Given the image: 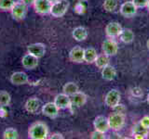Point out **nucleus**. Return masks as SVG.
<instances>
[{"label":"nucleus","instance_id":"nucleus-11","mask_svg":"<svg viewBox=\"0 0 149 139\" xmlns=\"http://www.w3.org/2000/svg\"><path fill=\"white\" fill-rule=\"evenodd\" d=\"M42 113L45 116L49 117L50 119H54L56 117H58L60 109L58 108L54 102H48L45 105L42 106Z\"/></svg>","mask_w":149,"mask_h":139},{"label":"nucleus","instance_id":"nucleus-21","mask_svg":"<svg viewBox=\"0 0 149 139\" xmlns=\"http://www.w3.org/2000/svg\"><path fill=\"white\" fill-rule=\"evenodd\" d=\"M97 56H98L97 50L94 47L90 46V47H87L84 49V61L86 63H88V64L94 63Z\"/></svg>","mask_w":149,"mask_h":139},{"label":"nucleus","instance_id":"nucleus-12","mask_svg":"<svg viewBox=\"0 0 149 139\" xmlns=\"http://www.w3.org/2000/svg\"><path fill=\"white\" fill-rule=\"evenodd\" d=\"M53 102L60 109H66L72 106L71 97H70L69 96H67L66 94H64V93L58 94L55 96Z\"/></svg>","mask_w":149,"mask_h":139},{"label":"nucleus","instance_id":"nucleus-31","mask_svg":"<svg viewBox=\"0 0 149 139\" xmlns=\"http://www.w3.org/2000/svg\"><path fill=\"white\" fill-rule=\"evenodd\" d=\"M132 1L137 7V8H146L149 0H132Z\"/></svg>","mask_w":149,"mask_h":139},{"label":"nucleus","instance_id":"nucleus-3","mask_svg":"<svg viewBox=\"0 0 149 139\" xmlns=\"http://www.w3.org/2000/svg\"><path fill=\"white\" fill-rule=\"evenodd\" d=\"M68 0H59V1L52 4L50 9V15L54 18H61L65 15L69 8Z\"/></svg>","mask_w":149,"mask_h":139},{"label":"nucleus","instance_id":"nucleus-23","mask_svg":"<svg viewBox=\"0 0 149 139\" xmlns=\"http://www.w3.org/2000/svg\"><path fill=\"white\" fill-rule=\"evenodd\" d=\"M134 37H135V35H134V32H132V30L128 29V28L123 29L119 35V38H120L121 42H123L124 44L132 43L134 40Z\"/></svg>","mask_w":149,"mask_h":139},{"label":"nucleus","instance_id":"nucleus-18","mask_svg":"<svg viewBox=\"0 0 149 139\" xmlns=\"http://www.w3.org/2000/svg\"><path fill=\"white\" fill-rule=\"evenodd\" d=\"M40 106H41L40 99L34 96V97H30V98H28L26 100L25 104H24V108L27 112L36 113V112H37V110L39 109Z\"/></svg>","mask_w":149,"mask_h":139},{"label":"nucleus","instance_id":"nucleus-20","mask_svg":"<svg viewBox=\"0 0 149 139\" xmlns=\"http://www.w3.org/2000/svg\"><path fill=\"white\" fill-rule=\"evenodd\" d=\"M72 36H73V38L77 42L85 41L88 38V31L85 27L78 26L73 30Z\"/></svg>","mask_w":149,"mask_h":139},{"label":"nucleus","instance_id":"nucleus-26","mask_svg":"<svg viewBox=\"0 0 149 139\" xmlns=\"http://www.w3.org/2000/svg\"><path fill=\"white\" fill-rule=\"evenodd\" d=\"M118 6V0H104L102 8L106 12H114Z\"/></svg>","mask_w":149,"mask_h":139},{"label":"nucleus","instance_id":"nucleus-39","mask_svg":"<svg viewBox=\"0 0 149 139\" xmlns=\"http://www.w3.org/2000/svg\"><path fill=\"white\" fill-rule=\"evenodd\" d=\"M146 101H147V103L149 104V94L147 95V98H146Z\"/></svg>","mask_w":149,"mask_h":139},{"label":"nucleus","instance_id":"nucleus-30","mask_svg":"<svg viewBox=\"0 0 149 139\" xmlns=\"http://www.w3.org/2000/svg\"><path fill=\"white\" fill-rule=\"evenodd\" d=\"M91 139H105V133H102L100 131H97V130H94L91 133Z\"/></svg>","mask_w":149,"mask_h":139},{"label":"nucleus","instance_id":"nucleus-32","mask_svg":"<svg viewBox=\"0 0 149 139\" xmlns=\"http://www.w3.org/2000/svg\"><path fill=\"white\" fill-rule=\"evenodd\" d=\"M140 123H141L144 128L149 130V116H143V117L140 120Z\"/></svg>","mask_w":149,"mask_h":139},{"label":"nucleus","instance_id":"nucleus-4","mask_svg":"<svg viewBox=\"0 0 149 139\" xmlns=\"http://www.w3.org/2000/svg\"><path fill=\"white\" fill-rule=\"evenodd\" d=\"M121 94L118 89H111L104 97V104L108 108L114 109L120 103Z\"/></svg>","mask_w":149,"mask_h":139},{"label":"nucleus","instance_id":"nucleus-8","mask_svg":"<svg viewBox=\"0 0 149 139\" xmlns=\"http://www.w3.org/2000/svg\"><path fill=\"white\" fill-rule=\"evenodd\" d=\"M123 28L118 22L116 21H112L109 22L108 24L105 26V34L107 37L109 38H116V37H119L121 32H122Z\"/></svg>","mask_w":149,"mask_h":139},{"label":"nucleus","instance_id":"nucleus-27","mask_svg":"<svg viewBox=\"0 0 149 139\" xmlns=\"http://www.w3.org/2000/svg\"><path fill=\"white\" fill-rule=\"evenodd\" d=\"M3 138L5 139H17L19 138V133L15 128H7L3 133Z\"/></svg>","mask_w":149,"mask_h":139},{"label":"nucleus","instance_id":"nucleus-16","mask_svg":"<svg viewBox=\"0 0 149 139\" xmlns=\"http://www.w3.org/2000/svg\"><path fill=\"white\" fill-rule=\"evenodd\" d=\"M29 82L28 75L23 72H13L10 76V83L14 85H23Z\"/></svg>","mask_w":149,"mask_h":139},{"label":"nucleus","instance_id":"nucleus-24","mask_svg":"<svg viewBox=\"0 0 149 139\" xmlns=\"http://www.w3.org/2000/svg\"><path fill=\"white\" fill-rule=\"evenodd\" d=\"M77 91H79L78 85L74 82H68L63 86V93L66 94L69 96H71L74 94H76Z\"/></svg>","mask_w":149,"mask_h":139},{"label":"nucleus","instance_id":"nucleus-5","mask_svg":"<svg viewBox=\"0 0 149 139\" xmlns=\"http://www.w3.org/2000/svg\"><path fill=\"white\" fill-rule=\"evenodd\" d=\"M102 53H104L108 57H114L118 52V45L113 38H109L102 42Z\"/></svg>","mask_w":149,"mask_h":139},{"label":"nucleus","instance_id":"nucleus-25","mask_svg":"<svg viewBox=\"0 0 149 139\" xmlns=\"http://www.w3.org/2000/svg\"><path fill=\"white\" fill-rule=\"evenodd\" d=\"M109 58L110 57H108V56L105 55L104 53L98 54L97 58H96L95 61H94V64L96 65V67L99 68V69L104 68L105 66H107V65L109 64V61H110Z\"/></svg>","mask_w":149,"mask_h":139},{"label":"nucleus","instance_id":"nucleus-28","mask_svg":"<svg viewBox=\"0 0 149 139\" xmlns=\"http://www.w3.org/2000/svg\"><path fill=\"white\" fill-rule=\"evenodd\" d=\"M11 96L7 91H0V107H8L10 104Z\"/></svg>","mask_w":149,"mask_h":139},{"label":"nucleus","instance_id":"nucleus-6","mask_svg":"<svg viewBox=\"0 0 149 139\" xmlns=\"http://www.w3.org/2000/svg\"><path fill=\"white\" fill-rule=\"evenodd\" d=\"M10 13L14 20L22 21L27 15V6L22 2L14 4L12 8L10 9Z\"/></svg>","mask_w":149,"mask_h":139},{"label":"nucleus","instance_id":"nucleus-36","mask_svg":"<svg viewBox=\"0 0 149 139\" xmlns=\"http://www.w3.org/2000/svg\"><path fill=\"white\" fill-rule=\"evenodd\" d=\"M49 1L51 3V4H53V3H55V2H57V1H59V0H49Z\"/></svg>","mask_w":149,"mask_h":139},{"label":"nucleus","instance_id":"nucleus-33","mask_svg":"<svg viewBox=\"0 0 149 139\" xmlns=\"http://www.w3.org/2000/svg\"><path fill=\"white\" fill-rule=\"evenodd\" d=\"M49 138L50 139H63L64 136H63L62 133H52L49 136Z\"/></svg>","mask_w":149,"mask_h":139},{"label":"nucleus","instance_id":"nucleus-7","mask_svg":"<svg viewBox=\"0 0 149 139\" xmlns=\"http://www.w3.org/2000/svg\"><path fill=\"white\" fill-rule=\"evenodd\" d=\"M51 4L49 0H36L33 7L35 8V11L38 13L39 15H49L50 14Z\"/></svg>","mask_w":149,"mask_h":139},{"label":"nucleus","instance_id":"nucleus-38","mask_svg":"<svg viewBox=\"0 0 149 139\" xmlns=\"http://www.w3.org/2000/svg\"><path fill=\"white\" fill-rule=\"evenodd\" d=\"M77 1H78V2H87L88 1V0H77Z\"/></svg>","mask_w":149,"mask_h":139},{"label":"nucleus","instance_id":"nucleus-2","mask_svg":"<svg viewBox=\"0 0 149 139\" xmlns=\"http://www.w3.org/2000/svg\"><path fill=\"white\" fill-rule=\"evenodd\" d=\"M107 118H108L109 127L110 129L113 130L114 132H118L124 127L125 122H126L125 113L114 111V112L110 113V115Z\"/></svg>","mask_w":149,"mask_h":139},{"label":"nucleus","instance_id":"nucleus-10","mask_svg":"<svg viewBox=\"0 0 149 139\" xmlns=\"http://www.w3.org/2000/svg\"><path fill=\"white\" fill-rule=\"evenodd\" d=\"M93 127H94V130H97V131H100L102 133L108 132V130L110 129L108 118L104 115L97 116L94 120H93Z\"/></svg>","mask_w":149,"mask_h":139},{"label":"nucleus","instance_id":"nucleus-37","mask_svg":"<svg viewBox=\"0 0 149 139\" xmlns=\"http://www.w3.org/2000/svg\"><path fill=\"white\" fill-rule=\"evenodd\" d=\"M146 46H147V49L149 50V39H148L147 42H146Z\"/></svg>","mask_w":149,"mask_h":139},{"label":"nucleus","instance_id":"nucleus-9","mask_svg":"<svg viewBox=\"0 0 149 139\" xmlns=\"http://www.w3.org/2000/svg\"><path fill=\"white\" fill-rule=\"evenodd\" d=\"M119 12L125 18H132L137 12V7L133 4L132 1L124 2L120 6Z\"/></svg>","mask_w":149,"mask_h":139},{"label":"nucleus","instance_id":"nucleus-34","mask_svg":"<svg viewBox=\"0 0 149 139\" xmlns=\"http://www.w3.org/2000/svg\"><path fill=\"white\" fill-rule=\"evenodd\" d=\"M35 1H36V0H22V2L24 4V5H26L27 7L33 6V5H34V3H35Z\"/></svg>","mask_w":149,"mask_h":139},{"label":"nucleus","instance_id":"nucleus-35","mask_svg":"<svg viewBox=\"0 0 149 139\" xmlns=\"http://www.w3.org/2000/svg\"><path fill=\"white\" fill-rule=\"evenodd\" d=\"M11 1L13 2V4H16V3H20V2H22V0H11Z\"/></svg>","mask_w":149,"mask_h":139},{"label":"nucleus","instance_id":"nucleus-19","mask_svg":"<svg viewBox=\"0 0 149 139\" xmlns=\"http://www.w3.org/2000/svg\"><path fill=\"white\" fill-rule=\"evenodd\" d=\"M116 76V70L114 66L108 64L102 69V77L105 81H113Z\"/></svg>","mask_w":149,"mask_h":139},{"label":"nucleus","instance_id":"nucleus-17","mask_svg":"<svg viewBox=\"0 0 149 139\" xmlns=\"http://www.w3.org/2000/svg\"><path fill=\"white\" fill-rule=\"evenodd\" d=\"M70 97H71L72 106L77 107V108H80V107L84 106L87 103V100H88L87 95L82 91H77L76 94H74Z\"/></svg>","mask_w":149,"mask_h":139},{"label":"nucleus","instance_id":"nucleus-1","mask_svg":"<svg viewBox=\"0 0 149 139\" xmlns=\"http://www.w3.org/2000/svg\"><path fill=\"white\" fill-rule=\"evenodd\" d=\"M28 137L31 139H46L49 137V127L43 122H34L28 129Z\"/></svg>","mask_w":149,"mask_h":139},{"label":"nucleus","instance_id":"nucleus-22","mask_svg":"<svg viewBox=\"0 0 149 139\" xmlns=\"http://www.w3.org/2000/svg\"><path fill=\"white\" fill-rule=\"evenodd\" d=\"M132 136H142L144 138H147L149 136V130L144 128L143 125L138 122L137 123H135L133 125V127L132 128Z\"/></svg>","mask_w":149,"mask_h":139},{"label":"nucleus","instance_id":"nucleus-14","mask_svg":"<svg viewBox=\"0 0 149 139\" xmlns=\"http://www.w3.org/2000/svg\"><path fill=\"white\" fill-rule=\"evenodd\" d=\"M22 67L26 70H34L38 66V58L35 57L30 53H27L22 58Z\"/></svg>","mask_w":149,"mask_h":139},{"label":"nucleus","instance_id":"nucleus-40","mask_svg":"<svg viewBox=\"0 0 149 139\" xmlns=\"http://www.w3.org/2000/svg\"><path fill=\"white\" fill-rule=\"evenodd\" d=\"M146 8H147V10H148V12H149V2H148L147 6H146Z\"/></svg>","mask_w":149,"mask_h":139},{"label":"nucleus","instance_id":"nucleus-13","mask_svg":"<svg viewBox=\"0 0 149 139\" xmlns=\"http://www.w3.org/2000/svg\"><path fill=\"white\" fill-rule=\"evenodd\" d=\"M27 53H30L36 58H42L46 53V45L42 43H34L27 46Z\"/></svg>","mask_w":149,"mask_h":139},{"label":"nucleus","instance_id":"nucleus-15","mask_svg":"<svg viewBox=\"0 0 149 139\" xmlns=\"http://www.w3.org/2000/svg\"><path fill=\"white\" fill-rule=\"evenodd\" d=\"M69 59L74 63H81L84 61V48L81 46L76 45L70 50Z\"/></svg>","mask_w":149,"mask_h":139},{"label":"nucleus","instance_id":"nucleus-29","mask_svg":"<svg viewBox=\"0 0 149 139\" xmlns=\"http://www.w3.org/2000/svg\"><path fill=\"white\" fill-rule=\"evenodd\" d=\"M13 5L11 0H0V9L3 11H10Z\"/></svg>","mask_w":149,"mask_h":139}]
</instances>
